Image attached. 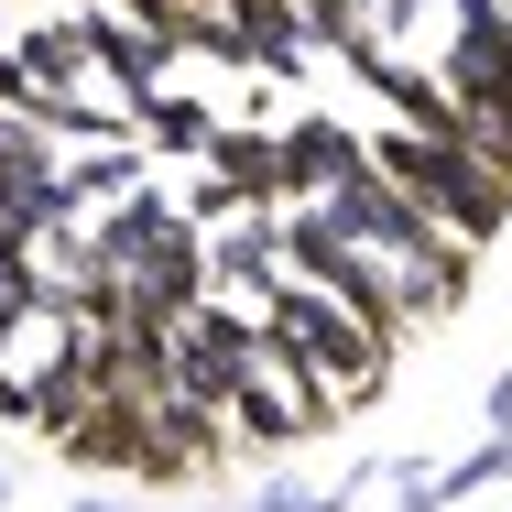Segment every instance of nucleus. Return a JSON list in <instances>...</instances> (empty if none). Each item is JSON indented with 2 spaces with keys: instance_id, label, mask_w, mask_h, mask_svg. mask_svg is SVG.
Here are the masks:
<instances>
[{
  "instance_id": "obj_1",
  "label": "nucleus",
  "mask_w": 512,
  "mask_h": 512,
  "mask_svg": "<svg viewBox=\"0 0 512 512\" xmlns=\"http://www.w3.org/2000/svg\"><path fill=\"white\" fill-rule=\"evenodd\" d=\"M371 175H393V186H404L447 240H469V251L502 240V218H512V175H491L458 131H404V120H393V131L371 142Z\"/></svg>"
},
{
  "instance_id": "obj_2",
  "label": "nucleus",
  "mask_w": 512,
  "mask_h": 512,
  "mask_svg": "<svg viewBox=\"0 0 512 512\" xmlns=\"http://www.w3.org/2000/svg\"><path fill=\"white\" fill-rule=\"evenodd\" d=\"M273 349L306 360V382L327 393V414L371 404V393L393 382V338H382L371 316H349L338 295H316V284H284V295H273Z\"/></svg>"
},
{
  "instance_id": "obj_3",
  "label": "nucleus",
  "mask_w": 512,
  "mask_h": 512,
  "mask_svg": "<svg viewBox=\"0 0 512 512\" xmlns=\"http://www.w3.org/2000/svg\"><path fill=\"white\" fill-rule=\"evenodd\" d=\"M316 425H327V393L306 382V360L273 349V327H262V349H251V371L229 393V447H306Z\"/></svg>"
},
{
  "instance_id": "obj_4",
  "label": "nucleus",
  "mask_w": 512,
  "mask_h": 512,
  "mask_svg": "<svg viewBox=\"0 0 512 512\" xmlns=\"http://www.w3.org/2000/svg\"><path fill=\"white\" fill-rule=\"evenodd\" d=\"M251 349H262V327L229 306H186L175 316V393L207 414H229V393H240V371H251Z\"/></svg>"
},
{
  "instance_id": "obj_5",
  "label": "nucleus",
  "mask_w": 512,
  "mask_h": 512,
  "mask_svg": "<svg viewBox=\"0 0 512 512\" xmlns=\"http://www.w3.org/2000/svg\"><path fill=\"white\" fill-rule=\"evenodd\" d=\"M120 295L131 306H153V316H186V306H207V218H164L142 251H131V273H120Z\"/></svg>"
},
{
  "instance_id": "obj_6",
  "label": "nucleus",
  "mask_w": 512,
  "mask_h": 512,
  "mask_svg": "<svg viewBox=\"0 0 512 512\" xmlns=\"http://www.w3.org/2000/svg\"><path fill=\"white\" fill-rule=\"evenodd\" d=\"M327 218H338V240H349L360 262H404V251H425V240H436V218H425L393 175H349V186L327 197Z\"/></svg>"
},
{
  "instance_id": "obj_7",
  "label": "nucleus",
  "mask_w": 512,
  "mask_h": 512,
  "mask_svg": "<svg viewBox=\"0 0 512 512\" xmlns=\"http://www.w3.org/2000/svg\"><path fill=\"white\" fill-rule=\"evenodd\" d=\"M436 77L458 88V109H512V22H502V11L458 22L447 55H436Z\"/></svg>"
},
{
  "instance_id": "obj_8",
  "label": "nucleus",
  "mask_w": 512,
  "mask_h": 512,
  "mask_svg": "<svg viewBox=\"0 0 512 512\" xmlns=\"http://www.w3.org/2000/svg\"><path fill=\"white\" fill-rule=\"evenodd\" d=\"M229 11V33H240V66H262V77H306L316 66V33H306V11L295 0H218Z\"/></svg>"
},
{
  "instance_id": "obj_9",
  "label": "nucleus",
  "mask_w": 512,
  "mask_h": 512,
  "mask_svg": "<svg viewBox=\"0 0 512 512\" xmlns=\"http://www.w3.org/2000/svg\"><path fill=\"white\" fill-rule=\"evenodd\" d=\"M349 175H371V142H360V131H338L327 109L284 131V197H338Z\"/></svg>"
},
{
  "instance_id": "obj_10",
  "label": "nucleus",
  "mask_w": 512,
  "mask_h": 512,
  "mask_svg": "<svg viewBox=\"0 0 512 512\" xmlns=\"http://www.w3.org/2000/svg\"><path fill=\"white\" fill-rule=\"evenodd\" d=\"M66 186H77V207H120V197H142V186H153V153H142V131H131V142H77Z\"/></svg>"
},
{
  "instance_id": "obj_11",
  "label": "nucleus",
  "mask_w": 512,
  "mask_h": 512,
  "mask_svg": "<svg viewBox=\"0 0 512 512\" xmlns=\"http://www.w3.org/2000/svg\"><path fill=\"white\" fill-rule=\"evenodd\" d=\"M131 131H142V153H207L218 142V109L186 99V88H142L131 99Z\"/></svg>"
},
{
  "instance_id": "obj_12",
  "label": "nucleus",
  "mask_w": 512,
  "mask_h": 512,
  "mask_svg": "<svg viewBox=\"0 0 512 512\" xmlns=\"http://www.w3.org/2000/svg\"><path fill=\"white\" fill-rule=\"evenodd\" d=\"M458 142H469L491 175H512V109H458Z\"/></svg>"
},
{
  "instance_id": "obj_13",
  "label": "nucleus",
  "mask_w": 512,
  "mask_h": 512,
  "mask_svg": "<svg viewBox=\"0 0 512 512\" xmlns=\"http://www.w3.org/2000/svg\"><path fill=\"white\" fill-rule=\"evenodd\" d=\"M349 502V480H338V491H316V480H262V491H251V512H338Z\"/></svg>"
},
{
  "instance_id": "obj_14",
  "label": "nucleus",
  "mask_w": 512,
  "mask_h": 512,
  "mask_svg": "<svg viewBox=\"0 0 512 512\" xmlns=\"http://www.w3.org/2000/svg\"><path fill=\"white\" fill-rule=\"evenodd\" d=\"M480 414H491V425H512V371H491V393H480Z\"/></svg>"
},
{
  "instance_id": "obj_15",
  "label": "nucleus",
  "mask_w": 512,
  "mask_h": 512,
  "mask_svg": "<svg viewBox=\"0 0 512 512\" xmlns=\"http://www.w3.org/2000/svg\"><path fill=\"white\" fill-rule=\"evenodd\" d=\"M0 512H11V469H0Z\"/></svg>"
},
{
  "instance_id": "obj_16",
  "label": "nucleus",
  "mask_w": 512,
  "mask_h": 512,
  "mask_svg": "<svg viewBox=\"0 0 512 512\" xmlns=\"http://www.w3.org/2000/svg\"><path fill=\"white\" fill-rule=\"evenodd\" d=\"M393 11H414V22H425V0H393Z\"/></svg>"
},
{
  "instance_id": "obj_17",
  "label": "nucleus",
  "mask_w": 512,
  "mask_h": 512,
  "mask_svg": "<svg viewBox=\"0 0 512 512\" xmlns=\"http://www.w3.org/2000/svg\"><path fill=\"white\" fill-rule=\"evenodd\" d=\"M77 512H120V502H77Z\"/></svg>"
},
{
  "instance_id": "obj_18",
  "label": "nucleus",
  "mask_w": 512,
  "mask_h": 512,
  "mask_svg": "<svg viewBox=\"0 0 512 512\" xmlns=\"http://www.w3.org/2000/svg\"><path fill=\"white\" fill-rule=\"evenodd\" d=\"M502 22H512V0H502Z\"/></svg>"
},
{
  "instance_id": "obj_19",
  "label": "nucleus",
  "mask_w": 512,
  "mask_h": 512,
  "mask_svg": "<svg viewBox=\"0 0 512 512\" xmlns=\"http://www.w3.org/2000/svg\"><path fill=\"white\" fill-rule=\"evenodd\" d=\"M77 11H88V0H77Z\"/></svg>"
}]
</instances>
